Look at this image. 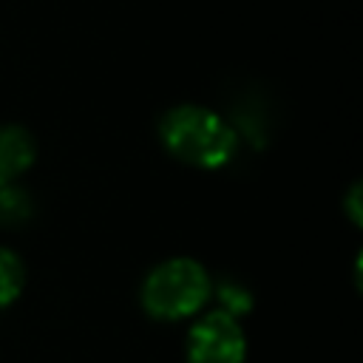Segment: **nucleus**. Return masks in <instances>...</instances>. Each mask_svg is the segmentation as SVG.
Returning a JSON list of instances; mask_svg holds the SVG:
<instances>
[{
	"mask_svg": "<svg viewBox=\"0 0 363 363\" xmlns=\"http://www.w3.org/2000/svg\"><path fill=\"white\" fill-rule=\"evenodd\" d=\"M218 298H221V303H224V312L227 315H238V312H247L250 306H252V298H250V292L241 286V284H233V281H224L221 286H218Z\"/></svg>",
	"mask_w": 363,
	"mask_h": 363,
	"instance_id": "7",
	"label": "nucleus"
},
{
	"mask_svg": "<svg viewBox=\"0 0 363 363\" xmlns=\"http://www.w3.org/2000/svg\"><path fill=\"white\" fill-rule=\"evenodd\" d=\"M349 207H352V218L360 221V207H357V187L352 190V199H349Z\"/></svg>",
	"mask_w": 363,
	"mask_h": 363,
	"instance_id": "8",
	"label": "nucleus"
},
{
	"mask_svg": "<svg viewBox=\"0 0 363 363\" xmlns=\"http://www.w3.org/2000/svg\"><path fill=\"white\" fill-rule=\"evenodd\" d=\"M244 332L233 315L224 309L207 312L187 335L190 363H241L244 360Z\"/></svg>",
	"mask_w": 363,
	"mask_h": 363,
	"instance_id": "3",
	"label": "nucleus"
},
{
	"mask_svg": "<svg viewBox=\"0 0 363 363\" xmlns=\"http://www.w3.org/2000/svg\"><path fill=\"white\" fill-rule=\"evenodd\" d=\"M210 275L193 258H170L159 264L142 284V306L162 320H179L204 306Z\"/></svg>",
	"mask_w": 363,
	"mask_h": 363,
	"instance_id": "2",
	"label": "nucleus"
},
{
	"mask_svg": "<svg viewBox=\"0 0 363 363\" xmlns=\"http://www.w3.org/2000/svg\"><path fill=\"white\" fill-rule=\"evenodd\" d=\"M34 162V139L17 125L0 128V187L11 184Z\"/></svg>",
	"mask_w": 363,
	"mask_h": 363,
	"instance_id": "4",
	"label": "nucleus"
},
{
	"mask_svg": "<svg viewBox=\"0 0 363 363\" xmlns=\"http://www.w3.org/2000/svg\"><path fill=\"white\" fill-rule=\"evenodd\" d=\"M31 213V201L23 190L17 187H0V224H17L23 218H28Z\"/></svg>",
	"mask_w": 363,
	"mask_h": 363,
	"instance_id": "6",
	"label": "nucleus"
},
{
	"mask_svg": "<svg viewBox=\"0 0 363 363\" xmlns=\"http://www.w3.org/2000/svg\"><path fill=\"white\" fill-rule=\"evenodd\" d=\"M23 281H26V272H23L20 258L11 250L0 247V309L9 306L20 295Z\"/></svg>",
	"mask_w": 363,
	"mask_h": 363,
	"instance_id": "5",
	"label": "nucleus"
},
{
	"mask_svg": "<svg viewBox=\"0 0 363 363\" xmlns=\"http://www.w3.org/2000/svg\"><path fill=\"white\" fill-rule=\"evenodd\" d=\"M159 133L176 159L196 167H221L238 147L235 130L216 111L201 105H179L167 111Z\"/></svg>",
	"mask_w": 363,
	"mask_h": 363,
	"instance_id": "1",
	"label": "nucleus"
}]
</instances>
